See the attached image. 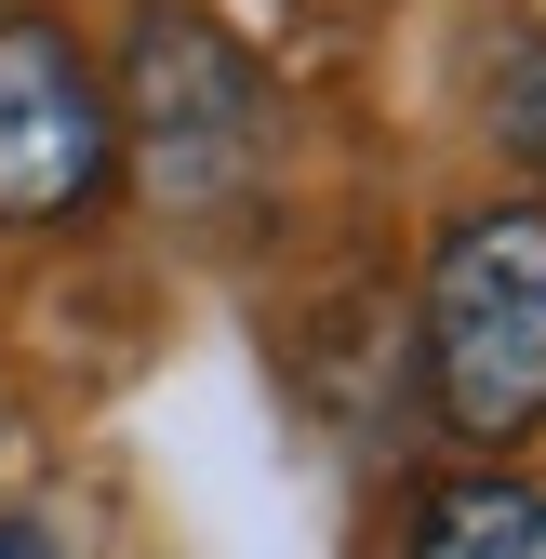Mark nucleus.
<instances>
[{
	"label": "nucleus",
	"instance_id": "nucleus-1",
	"mask_svg": "<svg viewBox=\"0 0 546 559\" xmlns=\"http://www.w3.org/2000/svg\"><path fill=\"white\" fill-rule=\"evenodd\" d=\"M427 386L453 440H533L546 427V200L466 214L427 266Z\"/></svg>",
	"mask_w": 546,
	"mask_h": 559
},
{
	"label": "nucleus",
	"instance_id": "nucleus-2",
	"mask_svg": "<svg viewBox=\"0 0 546 559\" xmlns=\"http://www.w3.org/2000/svg\"><path fill=\"white\" fill-rule=\"evenodd\" d=\"M107 133H133V174H147L161 214H227V200L266 174V81H253V53L214 14L147 0V14H133V81H120Z\"/></svg>",
	"mask_w": 546,
	"mask_h": 559
},
{
	"label": "nucleus",
	"instance_id": "nucleus-4",
	"mask_svg": "<svg viewBox=\"0 0 546 559\" xmlns=\"http://www.w3.org/2000/svg\"><path fill=\"white\" fill-rule=\"evenodd\" d=\"M400 559H546V493L533 479H440Z\"/></svg>",
	"mask_w": 546,
	"mask_h": 559
},
{
	"label": "nucleus",
	"instance_id": "nucleus-5",
	"mask_svg": "<svg viewBox=\"0 0 546 559\" xmlns=\"http://www.w3.org/2000/svg\"><path fill=\"white\" fill-rule=\"evenodd\" d=\"M507 133H520V147H533V160H546V40L520 53V94H507Z\"/></svg>",
	"mask_w": 546,
	"mask_h": 559
},
{
	"label": "nucleus",
	"instance_id": "nucleus-3",
	"mask_svg": "<svg viewBox=\"0 0 546 559\" xmlns=\"http://www.w3.org/2000/svg\"><path fill=\"white\" fill-rule=\"evenodd\" d=\"M107 81L54 14H0V227H67L107 200Z\"/></svg>",
	"mask_w": 546,
	"mask_h": 559
},
{
	"label": "nucleus",
	"instance_id": "nucleus-6",
	"mask_svg": "<svg viewBox=\"0 0 546 559\" xmlns=\"http://www.w3.org/2000/svg\"><path fill=\"white\" fill-rule=\"evenodd\" d=\"M0 559H54V533H27V520H0Z\"/></svg>",
	"mask_w": 546,
	"mask_h": 559
}]
</instances>
